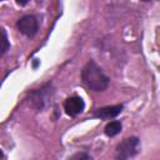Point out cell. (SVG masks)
<instances>
[{"instance_id":"6da1fadb","label":"cell","mask_w":160,"mask_h":160,"mask_svg":"<svg viewBox=\"0 0 160 160\" xmlns=\"http://www.w3.org/2000/svg\"><path fill=\"white\" fill-rule=\"evenodd\" d=\"M81 79L84 84L94 91H104L109 85V78L94 60L85 64L81 70Z\"/></svg>"},{"instance_id":"7a4b0ae2","label":"cell","mask_w":160,"mask_h":160,"mask_svg":"<svg viewBox=\"0 0 160 160\" xmlns=\"http://www.w3.org/2000/svg\"><path fill=\"white\" fill-rule=\"evenodd\" d=\"M52 98L51 84H46L40 89H35L29 92V102L36 110H42Z\"/></svg>"},{"instance_id":"3957f363","label":"cell","mask_w":160,"mask_h":160,"mask_svg":"<svg viewBox=\"0 0 160 160\" xmlns=\"http://www.w3.org/2000/svg\"><path fill=\"white\" fill-rule=\"evenodd\" d=\"M140 150V141L138 138L131 136L124 139L116 148V159H129L136 155Z\"/></svg>"},{"instance_id":"277c9868","label":"cell","mask_w":160,"mask_h":160,"mask_svg":"<svg viewBox=\"0 0 160 160\" xmlns=\"http://www.w3.org/2000/svg\"><path fill=\"white\" fill-rule=\"evenodd\" d=\"M18 29L21 34L26 35L28 38H32L38 32V29H39L38 19L32 15H25V16L19 19Z\"/></svg>"},{"instance_id":"5b68a950","label":"cell","mask_w":160,"mask_h":160,"mask_svg":"<svg viewBox=\"0 0 160 160\" xmlns=\"http://www.w3.org/2000/svg\"><path fill=\"white\" fill-rule=\"evenodd\" d=\"M85 108V102L80 96H71L68 98L64 102V110L68 115L70 116H76L80 112L84 111Z\"/></svg>"},{"instance_id":"8992f818","label":"cell","mask_w":160,"mask_h":160,"mask_svg":"<svg viewBox=\"0 0 160 160\" xmlns=\"http://www.w3.org/2000/svg\"><path fill=\"white\" fill-rule=\"evenodd\" d=\"M121 111H122V105H111V106H105V108L98 109L95 112V116L106 120V119H112V118L118 116Z\"/></svg>"},{"instance_id":"52a82bcc","label":"cell","mask_w":160,"mask_h":160,"mask_svg":"<svg viewBox=\"0 0 160 160\" xmlns=\"http://www.w3.org/2000/svg\"><path fill=\"white\" fill-rule=\"evenodd\" d=\"M9 49H10V42L8 39V34L2 28H0V58L4 56Z\"/></svg>"},{"instance_id":"ba28073f","label":"cell","mask_w":160,"mask_h":160,"mask_svg":"<svg viewBox=\"0 0 160 160\" xmlns=\"http://www.w3.org/2000/svg\"><path fill=\"white\" fill-rule=\"evenodd\" d=\"M121 122L120 121H110L106 126H105V134L108 136H115L121 131Z\"/></svg>"},{"instance_id":"9c48e42d","label":"cell","mask_w":160,"mask_h":160,"mask_svg":"<svg viewBox=\"0 0 160 160\" xmlns=\"http://www.w3.org/2000/svg\"><path fill=\"white\" fill-rule=\"evenodd\" d=\"M71 159H86V160H89V159H91V156L88 154H75L71 156Z\"/></svg>"},{"instance_id":"30bf717a","label":"cell","mask_w":160,"mask_h":160,"mask_svg":"<svg viewBox=\"0 0 160 160\" xmlns=\"http://www.w3.org/2000/svg\"><path fill=\"white\" fill-rule=\"evenodd\" d=\"M28 1H29V0H16L18 5H20V6H24V5H26V4H28Z\"/></svg>"},{"instance_id":"8fae6325","label":"cell","mask_w":160,"mask_h":160,"mask_svg":"<svg viewBox=\"0 0 160 160\" xmlns=\"http://www.w3.org/2000/svg\"><path fill=\"white\" fill-rule=\"evenodd\" d=\"M1 158H4V154H2V151L0 150V159H1Z\"/></svg>"},{"instance_id":"7c38bea8","label":"cell","mask_w":160,"mask_h":160,"mask_svg":"<svg viewBox=\"0 0 160 160\" xmlns=\"http://www.w3.org/2000/svg\"><path fill=\"white\" fill-rule=\"evenodd\" d=\"M36 2H38V4H41V2H42V0H36Z\"/></svg>"},{"instance_id":"4fadbf2b","label":"cell","mask_w":160,"mask_h":160,"mask_svg":"<svg viewBox=\"0 0 160 160\" xmlns=\"http://www.w3.org/2000/svg\"><path fill=\"white\" fill-rule=\"evenodd\" d=\"M142 1H151V0H142Z\"/></svg>"},{"instance_id":"5bb4252c","label":"cell","mask_w":160,"mask_h":160,"mask_svg":"<svg viewBox=\"0 0 160 160\" xmlns=\"http://www.w3.org/2000/svg\"><path fill=\"white\" fill-rule=\"evenodd\" d=\"M0 1H2V0H0Z\"/></svg>"}]
</instances>
